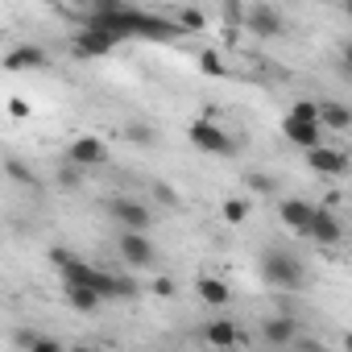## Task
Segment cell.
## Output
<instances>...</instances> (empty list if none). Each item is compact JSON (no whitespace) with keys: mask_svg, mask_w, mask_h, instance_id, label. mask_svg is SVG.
Listing matches in <instances>:
<instances>
[{"mask_svg":"<svg viewBox=\"0 0 352 352\" xmlns=\"http://www.w3.org/2000/svg\"><path fill=\"white\" fill-rule=\"evenodd\" d=\"M108 216H112L120 228H137V232H149V228H153V212H149L141 199H129V195L112 199V204H108Z\"/></svg>","mask_w":352,"mask_h":352,"instance_id":"obj_5","label":"cell"},{"mask_svg":"<svg viewBox=\"0 0 352 352\" xmlns=\"http://www.w3.org/2000/svg\"><path fill=\"white\" fill-rule=\"evenodd\" d=\"M71 257H75V253H71V249H63V245H54V249H50V261H54V265H67Z\"/></svg>","mask_w":352,"mask_h":352,"instance_id":"obj_30","label":"cell"},{"mask_svg":"<svg viewBox=\"0 0 352 352\" xmlns=\"http://www.w3.org/2000/svg\"><path fill=\"white\" fill-rule=\"evenodd\" d=\"M124 5H129V0H91V13H116Z\"/></svg>","mask_w":352,"mask_h":352,"instance_id":"obj_28","label":"cell"},{"mask_svg":"<svg viewBox=\"0 0 352 352\" xmlns=\"http://www.w3.org/2000/svg\"><path fill=\"white\" fill-rule=\"evenodd\" d=\"M204 344H212V348H232V344H249V336H245L232 319H216V323L204 327Z\"/></svg>","mask_w":352,"mask_h":352,"instance_id":"obj_13","label":"cell"},{"mask_svg":"<svg viewBox=\"0 0 352 352\" xmlns=\"http://www.w3.org/2000/svg\"><path fill=\"white\" fill-rule=\"evenodd\" d=\"M245 30L253 38H261V42H274V38H282L286 21H282V13L274 5H249L245 9Z\"/></svg>","mask_w":352,"mask_h":352,"instance_id":"obj_4","label":"cell"},{"mask_svg":"<svg viewBox=\"0 0 352 352\" xmlns=\"http://www.w3.org/2000/svg\"><path fill=\"white\" fill-rule=\"evenodd\" d=\"M153 199L166 204V208H179V191H174L170 183H153Z\"/></svg>","mask_w":352,"mask_h":352,"instance_id":"obj_23","label":"cell"},{"mask_svg":"<svg viewBox=\"0 0 352 352\" xmlns=\"http://www.w3.org/2000/svg\"><path fill=\"white\" fill-rule=\"evenodd\" d=\"M13 344H17V348H25V352H58V348H63L54 336H38V331H17V336H13Z\"/></svg>","mask_w":352,"mask_h":352,"instance_id":"obj_19","label":"cell"},{"mask_svg":"<svg viewBox=\"0 0 352 352\" xmlns=\"http://www.w3.org/2000/svg\"><path fill=\"white\" fill-rule=\"evenodd\" d=\"M179 25H183V34L204 30V13H199V9H183V13H179Z\"/></svg>","mask_w":352,"mask_h":352,"instance_id":"obj_24","label":"cell"},{"mask_svg":"<svg viewBox=\"0 0 352 352\" xmlns=\"http://www.w3.org/2000/svg\"><path fill=\"white\" fill-rule=\"evenodd\" d=\"M290 112H294V116H302V120H319V104H311V100H298Z\"/></svg>","mask_w":352,"mask_h":352,"instance_id":"obj_26","label":"cell"},{"mask_svg":"<svg viewBox=\"0 0 352 352\" xmlns=\"http://www.w3.org/2000/svg\"><path fill=\"white\" fill-rule=\"evenodd\" d=\"M340 71H344V79H352V42L340 46Z\"/></svg>","mask_w":352,"mask_h":352,"instance_id":"obj_29","label":"cell"},{"mask_svg":"<svg viewBox=\"0 0 352 352\" xmlns=\"http://www.w3.org/2000/svg\"><path fill=\"white\" fill-rule=\"evenodd\" d=\"M307 166L315 170V174H327V179H340V174H348V153L344 149H331V145H315V149H307Z\"/></svg>","mask_w":352,"mask_h":352,"instance_id":"obj_9","label":"cell"},{"mask_svg":"<svg viewBox=\"0 0 352 352\" xmlns=\"http://www.w3.org/2000/svg\"><path fill=\"white\" fill-rule=\"evenodd\" d=\"M187 137L199 145V153H212V157H232V153H236V141H232L216 120H191Z\"/></svg>","mask_w":352,"mask_h":352,"instance_id":"obj_2","label":"cell"},{"mask_svg":"<svg viewBox=\"0 0 352 352\" xmlns=\"http://www.w3.org/2000/svg\"><path fill=\"white\" fill-rule=\"evenodd\" d=\"M71 5H87V9H91V0H71Z\"/></svg>","mask_w":352,"mask_h":352,"instance_id":"obj_36","label":"cell"},{"mask_svg":"<svg viewBox=\"0 0 352 352\" xmlns=\"http://www.w3.org/2000/svg\"><path fill=\"white\" fill-rule=\"evenodd\" d=\"M261 278H265L270 286L298 290V286L307 282V265H302L294 253H286V249H265V253H261Z\"/></svg>","mask_w":352,"mask_h":352,"instance_id":"obj_1","label":"cell"},{"mask_svg":"<svg viewBox=\"0 0 352 352\" xmlns=\"http://www.w3.org/2000/svg\"><path fill=\"white\" fill-rule=\"evenodd\" d=\"M116 253H120V261H124L129 270H149V265L157 261V249H153V241H149L145 232H137V228H124V232H120V241H116Z\"/></svg>","mask_w":352,"mask_h":352,"instance_id":"obj_3","label":"cell"},{"mask_svg":"<svg viewBox=\"0 0 352 352\" xmlns=\"http://www.w3.org/2000/svg\"><path fill=\"white\" fill-rule=\"evenodd\" d=\"M9 112H13V116H30V104H25V100H13Z\"/></svg>","mask_w":352,"mask_h":352,"instance_id":"obj_33","label":"cell"},{"mask_svg":"<svg viewBox=\"0 0 352 352\" xmlns=\"http://www.w3.org/2000/svg\"><path fill=\"white\" fill-rule=\"evenodd\" d=\"M311 241L315 245H323V249H336L340 241H344V228H340V220L331 216V212H315V224H311Z\"/></svg>","mask_w":352,"mask_h":352,"instance_id":"obj_14","label":"cell"},{"mask_svg":"<svg viewBox=\"0 0 352 352\" xmlns=\"http://www.w3.org/2000/svg\"><path fill=\"white\" fill-rule=\"evenodd\" d=\"M253 191H261V195H270L274 191V179H270V174H249V179H245Z\"/></svg>","mask_w":352,"mask_h":352,"instance_id":"obj_27","label":"cell"},{"mask_svg":"<svg viewBox=\"0 0 352 352\" xmlns=\"http://www.w3.org/2000/svg\"><path fill=\"white\" fill-rule=\"evenodd\" d=\"M245 216H249V204L245 199H228L224 204V220L228 224H245Z\"/></svg>","mask_w":352,"mask_h":352,"instance_id":"obj_22","label":"cell"},{"mask_svg":"<svg viewBox=\"0 0 352 352\" xmlns=\"http://www.w3.org/2000/svg\"><path fill=\"white\" fill-rule=\"evenodd\" d=\"M63 298H67V307H75V311H83V315H91V311H100L108 298L96 290V286H87V282H67L63 286Z\"/></svg>","mask_w":352,"mask_h":352,"instance_id":"obj_12","label":"cell"},{"mask_svg":"<svg viewBox=\"0 0 352 352\" xmlns=\"http://www.w3.org/2000/svg\"><path fill=\"white\" fill-rule=\"evenodd\" d=\"M319 124L336 129V133L352 129V104H344V100H319Z\"/></svg>","mask_w":352,"mask_h":352,"instance_id":"obj_18","label":"cell"},{"mask_svg":"<svg viewBox=\"0 0 352 352\" xmlns=\"http://www.w3.org/2000/svg\"><path fill=\"white\" fill-rule=\"evenodd\" d=\"M261 340H265L270 348H290V344H298V319H294V315H274V319H265V323H261Z\"/></svg>","mask_w":352,"mask_h":352,"instance_id":"obj_11","label":"cell"},{"mask_svg":"<svg viewBox=\"0 0 352 352\" xmlns=\"http://www.w3.org/2000/svg\"><path fill=\"white\" fill-rule=\"evenodd\" d=\"M5 67H9V71H46V67H50V54H46L42 46H17V50L5 58Z\"/></svg>","mask_w":352,"mask_h":352,"instance_id":"obj_16","label":"cell"},{"mask_svg":"<svg viewBox=\"0 0 352 352\" xmlns=\"http://www.w3.org/2000/svg\"><path fill=\"white\" fill-rule=\"evenodd\" d=\"M133 145H153V129L149 124H129V133H124Z\"/></svg>","mask_w":352,"mask_h":352,"instance_id":"obj_25","label":"cell"},{"mask_svg":"<svg viewBox=\"0 0 352 352\" xmlns=\"http://www.w3.org/2000/svg\"><path fill=\"white\" fill-rule=\"evenodd\" d=\"M116 42H120L116 34H108V30H100V25L87 21V25L75 34V54H79V58H104V54L116 50Z\"/></svg>","mask_w":352,"mask_h":352,"instance_id":"obj_6","label":"cell"},{"mask_svg":"<svg viewBox=\"0 0 352 352\" xmlns=\"http://www.w3.org/2000/svg\"><path fill=\"white\" fill-rule=\"evenodd\" d=\"M344 348H348V352H352V331H348V336H344Z\"/></svg>","mask_w":352,"mask_h":352,"instance_id":"obj_35","label":"cell"},{"mask_svg":"<svg viewBox=\"0 0 352 352\" xmlns=\"http://www.w3.org/2000/svg\"><path fill=\"white\" fill-rule=\"evenodd\" d=\"M195 294H199V302H208V307H228V302H232V286H228L224 278H212V274H204V278L195 282Z\"/></svg>","mask_w":352,"mask_h":352,"instance_id":"obj_17","label":"cell"},{"mask_svg":"<svg viewBox=\"0 0 352 352\" xmlns=\"http://www.w3.org/2000/svg\"><path fill=\"white\" fill-rule=\"evenodd\" d=\"M5 174L13 183H21V187H38V179H34V170L21 162V157H5Z\"/></svg>","mask_w":352,"mask_h":352,"instance_id":"obj_20","label":"cell"},{"mask_svg":"<svg viewBox=\"0 0 352 352\" xmlns=\"http://www.w3.org/2000/svg\"><path fill=\"white\" fill-rule=\"evenodd\" d=\"M315 204H307V199H282L278 204V220L290 228V232H298V236H311V224H315Z\"/></svg>","mask_w":352,"mask_h":352,"instance_id":"obj_8","label":"cell"},{"mask_svg":"<svg viewBox=\"0 0 352 352\" xmlns=\"http://www.w3.org/2000/svg\"><path fill=\"white\" fill-rule=\"evenodd\" d=\"M340 5H344V13H348V17H352V0H340Z\"/></svg>","mask_w":352,"mask_h":352,"instance_id":"obj_34","label":"cell"},{"mask_svg":"<svg viewBox=\"0 0 352 352\" xmlns=\"http://www.w3.org/2000/svg\"><path fill=\"white\" fill-rule=\"evenodd\" d=\"M153 294H157V298H170V294H174V282H170V278H157V282H153Z\"/></svg>","mask_w":352,"mask_h":352,"instance_id":"obj_31","label":"cell"},{"mask_svg":"<svg viewBox=\"0 0 352 352\" xmlns=\"http://www.w3.org/2000/svg\"><path fill=\"white\" fill-rule=\"evenodd\" d=\"M91 286H96L104 298H133V294H137V282H133V278H120V274H108V270H96Z\"/></svg>","mask_w":352,"mask_h":352,"instance_id":"obj_15","label":"cell"},{"mask_svg":"<svg viewBox=\"0 0 352 352\" xmlns=\"http://www.w3.org/2000/svg\"><path fill=\"white\" fill-rule=\"evenodd\" d=\"M58 187H63V191H79V187H83V166L63 162V166H58Z\"/></svg>","mask_w":352,"mask_h":352,"instance_id":"obj_21","label":"cell"},{"mask_svg":"<svg viewBox=\"0 0 352 352\" xmlns=\"http://www.w3.org/2000/svg\"><path fill=\"white\" fill-rule=\"evenodd\" d=\"M67 162H75V166H83V170H96V166L108 162V145H104L100 137H75V141L67 145Z\"/></svg>","mask_w":352,"mask_h":352,"instance_id":"obj_10","label":"cell"},{"mask_svg":"<svg viewBox=\"0 0 352 352\" xmlns=\"http://www.w3.org/2000/svg\"><path fill=\"white\" fill-rule=\"evenodd\" d=\"M204 71H208V75H220L224 67H220V58H216V54H204Z\"/></svg>","mask_w":352,"mask_h":352,"instance_id":"obj_32","label":"cell"},{"mask_svg":"<svg viewBox=\"0 0 352 352\" xmlns=\"http://www.w3.org/2000/svg\"><path fill=\"white\" fill-rule=\"evenodd\" d=\"M282 133H286V141L298 145V149H315V145H323V124H319V120H302V116H294V112H286Z\"/></svg>","mask_w":352,"mask_h":352,"instance_id":"obj_7","label":"cell"}]
</instances>
